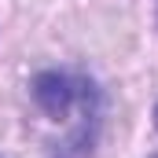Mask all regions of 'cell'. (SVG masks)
<instances>
[{"instance_id": "cell-1", "label": "cell", "mask_w": 158, "mask_h": 158, "mask_svg": "<svg viewBox=\"0 0 158 158\" xmlns=\"http://www.w3.org/2000/svg\"><path fill=\"white\" fill-rule=\"evenodd\" d=\"M92 88H96L92 77H77L66 70H40L30 81V96H33L37 110L52 121H66L74 110H81V103Z\"/></svg>"}, {"instance_id": "cell-2", "label": "cell", "mask_w": 158, "mask_h": 158, "mask_svg": "<svg viewBox=\"0 0 158 158\" xmlns=\"http://www.w3.org/2000/svg\"><path fill=\"white\" fill-rule=\"evenodd\" d=\"M155 129H158V103H155ZM151 158H158V155H151Z\"/></svg>"}]
</instances>
